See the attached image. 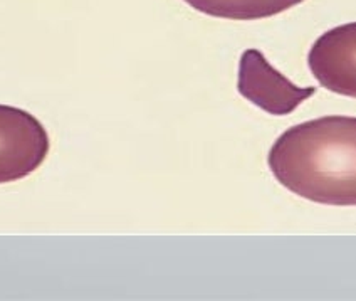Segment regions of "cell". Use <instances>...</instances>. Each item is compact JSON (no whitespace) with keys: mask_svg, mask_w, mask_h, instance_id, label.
Instances as JSON below:
<instances>
[{"mask_svg":"<svg viewBox=\"0 0 356 301\" xmlns=\"http://www.w3.org/2000/svg\"><path fill=\"white\" fill-rule=\"evenodd\" d=\"M184 2L210 17L257 20L282 14L305 0H184Z\"/></svg>","mask_w":356,"mask_h":301,"instance_id":"obj_5","label":"cell"},{"mask_svg":"<svg viewBox=\"0 0 356 301\" xmlns=\"http://www.w3.org/2000/svg\"><path fill=\"white\" fill-rule=\"evenodd\" d=\"M307 66L319 86L356 98V22L333 27L309 49Z\"/></svg>","mask_w":356,"mask_h":301,"instance_id":"obj_4","label":"cell"},{"mask_svg":"<svg viewBox=\"0 0 356 301\" xmlns=\"http://www.w3.org/2000/svg\"><path fill=\"white\" fill-rule=\"evenodd\" d=\"M47 153L49 137L38 118L0 105V184L27 177L39 169Z\"/></svg>","mask_w":356,"mask_h":301,"instance_id":"obj_2","label":"cell"},{"mask_svg":"<svg viewBox=\"0 0 356 301\" xmlns=\"http://www.w3.org/2000/svg\"><path fill=\"white\" fill-rule=\"evenodd\" d=\"M276 180L325 206H356V118L323 116L286 130L267 157Z\"/></svg>","mask_w":356,"mask_h":301,"instance_id":"obj_1","label":"cell"},{"mask_svg":"<svg viewBox=\"0 0 356 301\" xmlns=\"http://www.w3.org/2000/svg\"><path fill=\"white\" fill-rule=\"evenodd\" d=\"M237 89L257 108L276 116L289 115L316 93V88H299L291 83L257 49L242 52Z\"/></svg>","mask_w":356,"mask_h":301,"instance_id":"obj_3","label":"cell"}]
</instances>
